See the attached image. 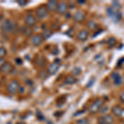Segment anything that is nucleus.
<instances>
[{
	"instance_id": "nucleus-1",
	"label": "nucleus",
	"mask_w": 124,
	"mask_h": 124,
	"mask_svg": "<svg viewBox=\"0 0 124 124\" xmlns=\"http://www.w3.org/2000/svg\"><path fill=\"white\" fill-rule=\"evenodd\" d=\"M0 27L3 32H13L17 28V23L13 20L6 19L2 23Z\"/></svg>"
},
{
	"instance_id": "nucleus-2",
	"label": "nucleus",
	"mask_w": 124,
	"mask_h": 124,
	"mask_svg": "<svg viewBox=\"0 0 124 124\" xmlns=\"http://www.w3.org/2000/svg\"><path fill=\"white\" fill-rule=\"evenodd\" d=\"M103 105V101L101 99H97L96 100H94V102L92 103V104L90 106H89V111L91 113L94 114V113L100 111Z\"/></svg>"
},
{
	"instance_id": "nucleus-3",
	"label": "nucleus",
	"mask_w": 124,
	"mask_h": 124,
	"mask_svg": "<svg viewBox=\"0 0 124 124\" xmlns=\"http://www.w3.org/2000/svg\"><path fill=\"white\" fill-rule=\"evenodd\" d=\"M107 13L109 17H111L112 19L114 22H118L122 17L121 13H119L115 8L113 7H110L107 9Z\"/></svg>"
},
{
	"instance_id": "nucleus-4",
	"label": "nucleus",
	"mask_w": 124,
	"mask_h": 124,
	"mask_svg": "<svg viewBox=\"0 0 124 124\" xmlns=\"http://www.w3.org/2000/svg\"><path fill=\"white\" fill-rule=\"evenodd\" d=\"M7 89H8V93H10L11 94H16V93H17L19 92L21 87H20L18 82L17 80H12L8 85Z\"/></svg>"
},
{
	"instance_id": "nucleus-5",
	"label": "nucleus",
	"mask_w": 124,
	"mask_h": 124,
	"mask_svg": "<svg viewBox=\"0 0 124 124\" xmlns=\"http://www.w3.org/2000/svg\"><path fill=\"white\" fill-rule=\"evenodd\" d=\"M48 10L46 8V6H40L38 8L36 11V14H37V17H38L39 19H44L45 17H47L48 15Z\"/></svg>"
},
{
	"instance_id": "nucleus-6",
	"label": "nucleus",
	"mask_w": 124,
	"mask_h": 124,
	"mask_svg": "<svg viewBox=\"0 0 124 124\" xmlns=\"http://www.w3.org/2000/svg\"><path fill=\"white\" fill-rule=\"evenodd\" d=\"M114 123V118L112 115L107 114L104 116H102L99 118L98 123L99 124H113Z\"/></svg>"
},
{
	"instance_id": "nucleus-7",
	"label": "nucleus",
	"mask_w": 124,
	"mask_h": 124,
	"mask_svg": "<svg viewBox=\"0 0 124 124\" xmlns=\"http://www.w3.org/2000/svg\"><path fill=\"white\" fill-rule=\"evenodd\" d=\"M44 38L41 34H37V35H34L31 39V43L32 44L35 46H38L43 42Z\"/></svg>"
},
{
	"instance_id": "nucleus-8",
	"label": "nucleus",
	"mask_w": 124,
	"mask_h": 124,
	"mask_svg": "<svg viewBox=\"0 0 124 124\" xmlns=\"http://www.w3.org/2000/svg\"><path fill=\"white\" fill-rule=\"evenodd\" d=\"M25 23L27 25V27H32L37 23V19H36V17L33 15L27 14L25 17Z\"/></svg>"
},
{
	"instance_id": "nucleus-9",
	"label": "nucleus",
	"mask_w": 124,
	"mask_h": 124,
	"mask_svg": "<svg viewBox=\"0 0 124 124\" xmlns=\"http://www.w3.org/2000/svg\"><path fill=\"white\" fill-rule=\"evenodd\" d=\"M59 63H60V60L56 59L54 63H52L51 65H50L49 68H48V73H49L50 75H54V74L56 73L57 70H59V67H60Z\"/></svg>"
},
{
	"instance_id": "nucleus-10",
	"label": "nucleus",
	"mask_w": 124,
	"mask_h": 124,
	"mask_svg": "<svg viewBox=\"0 0 124 124\" xmlns=\"http://www.w3.org/2000/svg\"><path fill=\"white\" fill-rule=\"evenodd\" d=\"M13 70V65L10 62L6 61L3 64V66L0 68V72H2L3 74H8L10 72H12Z\"/></svg>"
},
{
	"instance_id": "nucleus-11",
	"label": "nucleus",
	"mask_w": 124,
	"mask_h": 124,
	"mask_svg": "<svg viewBox=\"0 0 124 124\" xmlns=\"http://www.w3.org/2000/svg\"><path fill=\"white\" fill-rule=\"evenodd\" d=\"M112 113L117 117H123L124 115V109L120 106H114L112 108Z\"/></svg>"
},
{
	"instance_id": "nucleus-12",
	"label": "nucleus",
	"mask_w": 124,
	"mask_h": 124,
	"mask_svg": "<svg viewBox=\"0 0 124 124\" xmlns=\"http://www.w3.org/2000/svg\"><path fill=\"white\" fill-rule=\"evenodd\" d=\"M68 8H69V7H68L67 3H64V2H61V3H58V7H57L56 11L60 13V14H64V13H65L67 12Z\"/></svg>"
},
{
	"instance_id": "nucleus-13",
	"label": "nucleus",
	"mask_w": 124,
	"mask_h": 124,
	"mask_svg": "<svg viewBox=\"0 0 124 124\" xmlns=\"http://www.w3.org/2000/svg\"><path fill=\"white\" fill-rule=\"evenodd\" d=\"M89 31H86V30H81V31L78 33L77 38L80 41H85L89 38Z\"/></svg>"
},
{
	"instance_id": "nucleus-14",
	"label": "nucleus",
	"mask_w": 124,
	"mask_h": 124,
	"mask_svg": "<svg viewBox=\"0 0 124 124\" xmlns=\"http://www.w3.org/2000/svg\"><path fill=\"white\" fill-rule=\"evenodd\" d=\"M57 7H58V2L55 1V0L49 1L46 4V8L50 12H55V10H57Z\"/></svg>"
},
{
	"instance_id": "nucleus-15",
	"label": "nucleus",
	"mask_w": 124,
	"mask_h": 124,
	"mask_svg": "<svg viewBox=\"0 0 124 124\" xmlns=\"http://www.w3.org/2000/svg\"><path fill=\"white\" fill-rule=\"evenodd\" d=\"M85 13H84L83 11H80V10L77 11L76 13H75V15H74V20H75V22H82L85 19Z\"/></svg>"
},
{
	"instance_id": "nucleus-16",
	"label": "nucleus",
	"mask_w": 124,
	"mask_h": 124,
	"mask_svg": "<svg viewBox=\"0 0 124 124\" xmlns=\"http://www.w3.org/2000/svg\"><path fill=\"white\" fill-rule=\"evenodd\" d=\"M111 76L113 78L115 85H120L123 83V78L121 77V75L118 73H113Z\"/></svg>"
},
{
	"instance_id": "nucleus-17",
	"label": "nucleus",
	"mask_w": 124,
	"mask_h": 124,
	"mask_svg": "<svg viewBox=\"0 0 124 124\" xmlns=\"http://www.w3.org/2000/svg\"><path fill=\"white\" fill-rule=\"evenodd\" d=\"M76 81H77L76 79L71 75L66 76V78H65V84H68V85H73V84L76 83Z\"/></svg>"
},
{
	"instance_id": "nucleus-18",
	"label": "nucleus",
	"mask_w": 124,
	"mask_h": 124,
	"mask_svg": "<svg viewBox=\"0 0 124 124\" xmlns=\"http://www.w3.org/2000/svg\"><path fill=\"white\" fill-rule=\"evenodd\" d=\"M23 34L24 36H26V37H31V34H32L31 27H23Z\"/></svg>"
},
{
	"instance_id": "nucleus-19",
	"label": "nucleus",
	"mask_w": 124,
	"mask_h": 124,
	"mask_svg": "<svg viewBox=\"0 0 124 124\" xmlns=\"http://www.w3.org/2000/svg\"><path fill=\"white\" fill-rule=\"evenodd\" d=\"M41 35H42L44 40H46V39L49 38V37L52 35V31H51V30H50V29H45Z\"/></svg>"
},
{
	"instance_id": "nucleus-20",
	"label": "nucleus",
	"mask_w": 124,
	"mask_h": 124,
	"mask_svg": "<svg viewBox=\"0 0 124 124\" xmlns=\"http://www.w3.org/2000/svg\"><path fill=\"white\" fill-rule=\"evenodd\" d=\"M107 44H108V46L113 47V46H114L116 44H117V40H116L114 37H111V38H109L107 41Z\"/></svg>"
},
{
	"instance_id": "nucleus-21",
	"label": "nucleus",
	"mask_w": 124,
	"mask_h": 124,
	"mask_svg": "<svg viewBox=\"0 0 124 124\" xmlns=\"http://www.w3.org/2000/svg\"><path fill=\"white\" fill-rule=\"evenodd\" d=\"M88 27H89V29H91V30H94L97 28V24H96V23L94 21H89V23H88Z\"/></svg>"
},
{
	"instance_id": "nucleus-22",
	"label": "nucleus",
	"mask_w": 124,
	"mask_h": 124,
	"mask_svg": "<svg viewBox=\"0 0 124 124\" xmlns=\"http://www.w3.org/2000/svg\"><path fill=\"white\" fill-rule=\"evenodd\" d=\"M7 55V50L4 47H0V59Z\"/></svg>"
},
{
	"instance_id": "nucleus-23",
	"label": "nucleus",
	"mask_w": 124,
	"mask_h": 124,
	"mask_svg": "<svg viewBox=\"0 0 124 124\" xmlns=\"http://www.w3.org/2000/svg\"><path fill=\"white\" fill-rule=\"evenodd\" d=\"M77 124H89L87 118H81L77 121Z\"/></svg>"
},
{
	"instance_id": "nucleus-24",
	"label": "nucleus",
	"mask_w": 124,
	"mask_h": 124,
	"mask_svg": "<svg viewBox=\"0 0 124 124\" xmlns=\"http://www.w3.org/2000/svg\"><path fill=\"white\" fill-rule=\"evenodd\" d=\"M80 72H81L80 69H79V68H78V67L75 68V69L73 70V74L75 75H79V74H80Z\"/></svg>"
},
{
	"instance_id": "nucleus-25",
	"label": "nucleus",
	"mask_w": 124,
	"mask_h": 124,
	"mask_svg": "<svg viewBox=\"0 0 124 124\" xmlns=\"http://www.w3.org/2000/svg\"><path fill=\"white\" fill-rule=\"evenodd\" d=\"M17 3H18V5H20L21 7H23V6H25L27 3V1H26V0H18Z\"/></svg>"
},
{
	"instance_id": "nucleus-26",
	"label": "nucleus",
	"mask_w": 124,
	"mask_h": 124,
	"mask_svg": "<svg viewBox=\"0 0 124 124\" xmlns=\"http://www.w3.org/2000/svg\"><path fill=\"white\" fill-rule=\"evenodd\" d=\"M108 110V106H103V107L101 108V109H100V113H107V111Z\"/></svg>"
},
{
	"instance_id": "nucleus-27",
	"label": "nucleus",
	"mask_w": 124,
	"mask_h": 124,
	"mask_svg": "<svg viewBox=\"0 0 124 124\" xmlns=\"http://www.w3.org/2000/svg\"><path fill=\"white\" fill-rule=\"evenodd\" d=\"M5 62H6V61H5V60L3 59V58H1V59H0V68L3 66V64H4Z\"/></svg>"
},
{
	"instance_id": "nucleus-28",
	"label": "nucleus",
	"mask_w": 124,
	"mask_h": 124,
	"mask_svg": "<svg viewBox=\"0 0 124 124\" xmlns=\"http://www.w3.org/2000/svg\"><path fill=\"white\" fill-rule=\"evenodd\" d=\"M16 62H17V64H18V65H22V63H23V61H22V60L20 59V58H17V59H16Z\"/></svg>"
},
{
	"instance_id": "nucleus-29",
	"label": "nucleus",
	"mask_w": 124,
	"mask_h": 124,
	"mask_svg": "<svg viewBox=\"0 0 124 124\" xmlns=\"http://www.w3.org/2000/svg\"><path fill=\"white\" fill-rule=\"evenodd\" d=\"M120 99H121V101L123 102V103H124V93H122L121 96H120Z\"/></svg>"
},
{
	"instance_id": "nucleus-30",
	"label": "nucleus",
	"mask_w": 124,
	"mask_h": 124,
	"mask_svg": "<svg viewBox=\"0 0 124 124\" xmlns=\"http://www.w3.org/2000/svg\"><path fill=\"white\" fill-rule=\"evenodd\" d=\"M78 3H80V4H83V3H85V1H84V0H79V1H78Z\"/></svg>"
},
{
	"instance_id": "nucleus-31",
	"label": "nucleus",
	"mask_w": 124,
	"mask_h": 124,
	"mask_svg": "<svg viewBox=\"0 0 124 124\" xmlns=\"http://www.w3.org/2000/svg\"><path fill=\"white\" fill-rule=\"evenodd\" d=\"M3 18V15L2 14V13H0V21H2Z\"/></svg>"
},
{
	"instance_id": "nucleus-32",
	"label": "nucleus",
	"mask_w": 124,
	"mask_h": 124,
	"mask_svg": "<svg viewBox=\"0 0 124 124\" xmlns=\"http://www.w3.org/2000/svg\"><path fill=\"white\" fill-rule=\"evenodd\" d=\"M17 124H23V123H17Z\"/></svg>"
}]
</instances>
